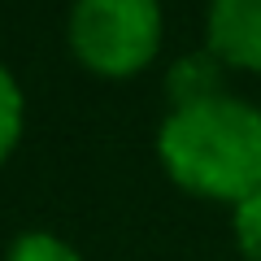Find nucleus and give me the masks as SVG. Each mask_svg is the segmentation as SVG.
I'll list each match as a JSON object with an SVG mask.
<instances>
[{"label": "nucleus", "instance_id": "nucleus-1", "mask_svg": "<svg viewBox=\"0 0 261 261\" xmlns=\"http://www.w3.org/2000/svg\"><path fill=\"white\" fill-rule=\"evenodd\" d=\"M157 157L178 187L240 205L261 187V105L231 92L178 100L157 130Z\"/></svg>", "mask_w": 261, "mask_h": 261}, {"label": "nucleus", "instance_id": "nucleus-2", "mask_svg": "<svg viewBox=\"0 0 261 261\" xmlns=\"http://www.w3.org/2000/svg\"><path fill=\"white\" fill-rule=\"evenodd\" d=\"M70 48L96 74H135L157 57L166 35L161 0H74Z\"/></svg>", "mask_w": 261, "mask_h": 261}, {"label": "nucleus", "instance_id": "nucleus-3", "mask_svg": "<svg viewBox=\"0 0 261 261\" xmlns=\"http://www.w3.org/2000/svg\"><path fill=\"white\" fill-rule=\"evenodd\" d=\"M205 44L222 65L261 70V0H209Z\"/></svg>", "mask_w": 261, "mask_h": 261}, {"label": "nucleus", "instance_id": "nucleus-4", "mask_svg": "<svg viewBox=\"0 0 261 261\" xmlns=\"http://www.w3.org/2000/svg\"><path fill=\"white\" fill-rule=\"evenodd\" d=\"M22 126H27V96H22L13 70H9V65H0V161L18 148Z\"/></svg>", "mask_w": 261, "mask_h": 261}, {"label": "nucleus", "instance_id": "nucleus-5", "mask_svg": "<svg viewBox=\"0 0 261 261\" xmlns=\"http://www.w3.org/2000/svg\"><path fill=\"white\" fill-rule=\"evenodd\" d=\"M5 261H83L74 244H65L61 235L53 231H22L18 240L9 244Z\"/></svg>", "mask_w": 261, "mask_h": 261}, {"label": "nucleus", "instance_id": "nucleus-6", "mask_svg": "<svg viewBox=\"0 0 261 261\" xmlns=\"http://www.w3.org/2000/svg\"><path fill=\"white\" fill-rule=\"evenodd\" d=\"M231 226H235V244L244 248V257L261 261V187H257V192H248L240 205H235Z\"/></svg>", "mask_w": 261, "mask_h": 261}]
</instances>
